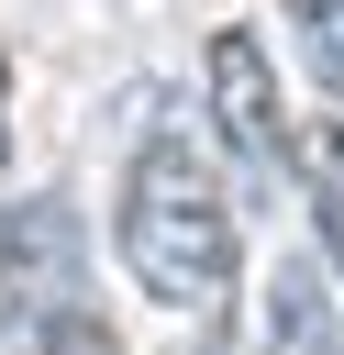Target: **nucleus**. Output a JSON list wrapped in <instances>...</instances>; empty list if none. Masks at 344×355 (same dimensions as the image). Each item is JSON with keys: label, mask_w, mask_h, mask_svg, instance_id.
Returning a JSON list of instances; mask_svg holds the SVG:
<instances>
[{"label": "nucleus", "mask_w": 344, "mask_h": 355, "mask_svg": "<svg viewBox=\"0 0 344 355\" xmlns=\"http://www.w3.org/2000/svg\"><path fill=\"white\" fill-rule=\"evenodd\" d=\"M111 233H122V266H133L144 300H166L189 322H222V300H233V200H222L211 155L189 133H155L133 155Z\"/></svg>", "instance_id": "1"}, {"label": "nucleus", "mask_w": 344, "mask_h": 355, "mask_svg": "<svg viewBox=\"0 0 344 355\" xmlns=\"http://www.w3.org/2000/svg\"><path fill=\"white\" fill-rule=\"evenodd\" d=\"M200 78H211V133H222V155H233V166H255V178H277L300 122L277 111V67H266V44H255L244 22H222V33H211V55H200Z\"/></svg>", "instance_id": "2"}, {"label": "nucleus", "mask_w": 344, "mask_h": 355, "mask_svg": "<svg viewBox=\"0 0 344 355\" xmlns=\"http://www.w3.org/2000/svg\"><path fill=\"white\" fill-rule=\"evenodd\" d=\"M266 355H344V311H333L322 255H277V277H266Z\"/></svg>", "instance_id": "3"}, {"label": "nucleus", "mask_w": 344, "mask_h": 355, "mask_svg": "<svg viewBox=\"0 0 344 355\" xmlns=\"http://www.w3.org/2000/svg\"><path fill=\"white\" fill-rule=\"evenodd\" d=\"M289 166H300V200H311V233H322V277L344 288V122L289 133Z\"/></svg>", "instance_id": "4"}, {"label": "nucleus", "mask_w": 344, "mask_h": 355, "mask_svg": "<svg viewBox=\"0 0 344 355\" xmlns=\"http://www.w3.org/2000/svg\"><path fill=\"white\" fill-rule=\"evenodd\" d=\"M277 11H289V44H300L311 89L344 111V0H277Z\"/></svg>", "instance_id": "5"}, {"label": "nucleus", "mask_w": 344, "mask_h": 355, "mask_svg": "<svg viewBox=\"0 0 344 355\" xmlns=\"http://www.w3.org/2000/svg\"><path fill=\"white\" fill-rule=\"evenodd\" d=\"M33 355H122V344H111V322H100V311H78V300H67V311H44Z\"/></svg>", "instance_id": "6"}, {"label": "nucleus", "mask_w": 344, "mask_h": 355, "mask_svg": "<svg viewBox=\"0 0 344 355\" xmlns=\"http://www.w3.org/2000/svg\"><path fill=\"white\" fill-rule=\"evenodd\" d=\"M0 178H11V44H0Z\"/></svg>", "instance_id": "7"}]
</instances>
